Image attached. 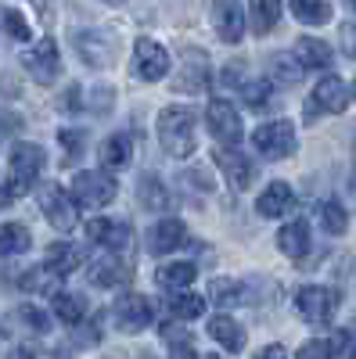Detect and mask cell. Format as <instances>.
I'll return each instance as SVG.
<instances>
[{"mask_svg":"<svg viewBox=\"0 0 356 359\" xmlns=\"http://www.w3.org/2000/svg\"><path fill=\"white\" fill-rule=\"evenodd\" d=\"M349 86L338 79V76H324L317 86H313V94L306 101V118H317V115H342L345 104H349Z\"/></svg>","mask_w":356,"mask_h":359,"instance_id":"7c38bea8","label":"cell"},{"mask_svg":"<svg viewBox=\"0 0 356 359\" xmlns=\"http://www.w3.org/2000/svg\"><path fill=\"white\" fill-rule=\"evenodd\" d=\"M86 277H91L94 287H123L133 280V266L126 259H119V255H101L91 262V269H86Z\"/></svg>","mask_w":356,"mask_h":359,"instance_id":"2e32d148","label":"cell"},{"mask_svg":"<svg viewBox=\"0 0 356 359\" xmlns=\"http://www.w3.org/2000/svg\"><path fill=\"white\" fill-rule=\"evenodd\" d=\"M291 15L299 18L303 25H324V22H331L335 8H331V4H320V0H295Z\"/></svg>","mask_w":356,"mask_h":359,"instance_id":"836d02e7","label":"cell"},{"mask_svg":"<svg viewBox=\"0 0 356 359\" xmlns=\"http://www.w3.org/2000/svg\"><path fill=\"white\" fill-rule=\"evenodd\" d=\"M83 108L94 115H108L115 108V86L112 83H91L83 86Z\"/></svg>","mask_w":356,"mask_h":359,"instance_id":"d6a6232c","label":"cell"},{"mask_svg":"<svg viewBox=\"0 0 356 359\" xmlns=\"http://www.w3.org/2000/svg\"><path fill=\"white\" fill-rule=\"evenodd\" d=\"M86 237H91L94 245H101L108 255H119L123 248H130V241H133L130 226H126L123 219H112V216L91 219V223H86Z\"/></svg>","mask_w":356,"mask_h":359,"instance_id":"5bb4252c","label":"cell"},{"mask_svg":"<svg viewBox=\"0 0 356 359\" xmlns=\"http://www.w3.org/2000/svg\"><path fill=\"white\" fill-rule=\"evenodd\" d=\"M22 65H25V72L33 76L40 86H51V83H58V76H62V54H58V43H54L51 36L37 40L33 47L25 50Z\"/></svg>","mask_w":356,"mask_h":359,"instance_id":"8fae6325","label":"cell"},{"mask_svg":"<svg viewBox=\"0 0 356 359\" xmlns=\"http://www.w3.org/2000/svg\"><path fill=\"white\" fill-rule=\"evenodd\" d=\"M79 266H83V248L72 245V241H54L47 248V255H44V269H47V273H54L58 280L76 273Z\"/></svg>","mask_w":356,"mask_h":359,"instance_id":"ffe728a7","label":"cell"},{"mask_svg":"<svg viewBox=\"0 0 356 359\" xmlns=\"http://www.w3.org/2000/svg\"><path fill=\"white\" fill-rule=\"evenodd\" d=\"M213 25H216V36H220L223 43H242L245 25H249L245 8L234 4V0H223V4L213 8Z\"/></svg>","mask_w":356,"mask_h":359,"instance_id":"ac0fdd59","label":"cell"},{"mask_svg":"<svg viewBox=\"0 0 356 359\" xmlns=\"http://www.w3.org/2000/svg\"><path fill=\"white\" fill-rule=\"evenodd\" d=\"M291 208H295V191L284 184V180H274V184L266 187L259 194V201H256V212L263 219H281V216L291 212Z\"/></svg>","mask_w":356,"mask_h":359,"instance_id":"d6986e66","label":"cell"},{"mask_svg":"<svg viewBox=\"0 0 356 359\" xmlns=\"http://www.w3.org/2000/svg\"><path fill=\"white\" fill-rule=\"evenodd\" d=\"M58 140H62L65 162H72V158H79L86 151V130H62V133H58Z\"/></svg>","mask_w":356,"mask_h":359,"instance_id":"ab89813d","label":"cell"},{"mask_svg":"<svg viewBox=\"0 0 356 359\" xmlns=\"http://www.w3.org/2000/svg\"><path fill=\"white\" fill-rule=\"evenodd\" d=\"M112 320H115V327L123 334H140V331L152 327L155 313H152V302H147L144 294L126 291V294H119V302L112 306Z\"/></svg>","mask_w":356,"mask_h":359,"instance_id":"9c48e42d","label":"cell"},{"mask_svg":"<svg viewBox=\"0 0 356 359\" xmlns=\"http://www.w3.org/2000/svg\"><path fill=\"white\" fill-rule=\"evenodd\" d=\"M349 94H352V97H356V79H352V86H349Z\"/></svg>","mask_w":356,"mask_h":359,"instance_id":"816d5d0a","label":"cell"},{"mask_svg":"<svg viewBox=\"0 0 356 359\" xmlns=\"http://www.w3.org/2000/svg\"><path fill=\"white\" fill-rule=\"evenodd\" d=\"M252 359H288V352H284V345H266V348H259Z\"/></svg>","mask_w":356,"mask_h":359,"instance_id":"7dc6e473","label":"cell"},{"mask_svg":"<svg viewBox=\"0 0 356 359\" xmlns=\"http://www.w3.org/2000/svg\"><path fill=\"white\" fill-rule=\"evenodd\" d=\"M349 8H352V11H356V0H352V4H349Z\"/></svg>","mask_w":356,"mask_h":359,"instance_id":"db71d44e","label":"cell"},{"mask_svg":"<svg viewBox=\"0 0 356 359\" xmlns=\"http://www.w3.org/2000/svg\"><path fill=\"white\" fill-rule=\"evenodd\" d=\"M342 50H345V57H352V62H356V22H345L342 25Z\"/></svg>","mask_w":356,"mask_h":359,"instance_id":"f6af8a7d","label":"cell"},{"mask_svg":"<svg viewBox=\"0 0 356 359\" xmlns=\"http://www.w3.org/2000/svg\"><path fill=\"white\" fill-rule=\"evenodd\" d=\"M220 79H223L227 86H234V90H245V86H249V65H245V62H230V65L220 72Z\"/></svg>","mask_w":356,"mask_h":359,"instance_id":"b9f144b4","label":"cell"},{"mask_svg":"<svg viewBox=\"0 0 356 359\" xmlns=\"http://www.w3.org/2000/svg\"><path fill=\"white\" fill-rule=\"evenodd\" d=\"M0 18H4V29H8V36H11V40L25 43L29 36H33V29H29V22H25V15H22V11L4 8V11H0Z\"/></svg>","mask_w":356,"mask_h":359,"instance_id":"74e56055","label":"cell"},{"mask_svg":"<svg viewBox=\"0 0 356 359\" xmlns=\"http://www.w3.org/2000/svg\"><path fill=\"white\" fill-rule=\"evenodd\" d=\"M338 302H342L338 287L306 284V287L295 291V306H299L303 320H310V323H328V320H331V313L338 309Z\"/></svg>","mask_w":356,"mask_h":359,"instance_id":"30bf717a","label":"cell"},{"mask_svg":"<svg viewBox=\"0 0 356 359\" xmlns=\"http://www.w3.org/2000/svg\"><path fill=\"white\" fill-rule=\"evenodd\" d=\"M270 94H274V83H270V79H252V83L242 90V97H245L249 108H266Z\"/></svg>","mask_w":356,"mask_h":359,"instance_id":"f35d334b","label":"cell"},{"mask_svg":"<svg viewBox=\"0 0 356 359\" xmlns=\"http://www.w3.org/2000/svg\"><path fill=\"white\" fill-rule=\"evenodd\" d=\"M295 359H331V345L320 341V338H313V341H306L299 352H295Z\"/></svg>","mask_w":356,"mask_h":359,"instance_id":"7bdbcfd3","label":"cell"},{"mask_svg":"<svg viewBox=\"0 0 356 359\" xmlns=\"http://www.w3.org/2000/svg\"><path fill=\"white\" fill-rule=\"evenodd\" d=\"M291 54H295V62H299L306 72H310V69H331V62H335L331 47L324 43V40H317V36H299Z\"/></svg>","mask_w":356,"mask_h":359,"instance_id":"44dd1931","label":"cell"},{"mask_svg":"<svg viewBox=\"0 0 356 359\" xmlns=\"http://www.w3.org/2000/svg\"><path fill=\"white\" fill-rule=\"evenodd\" d=\"M213 83V65H209V54H205L202 47H187L184 57H180V69L173 72V86L176 94H202L205 86Z\"/></svg>","mask_w":356,"mask_h":359,"instance_id":"5b68a950","label":"cell"},{"mask_svg":"<svg viewBox=\"0 0 356 359\" xmlns=\"http://www.w3.org/2000/svg\"><path fill=\"white\" fill-rule=\"evenodd\" d=\"M72 201L79 208H105L115 201L119 194V184H115V176L112 172H101V169H79L72 176Z\"/></svg>","mask_w":356,"mask_h":359,"instance_id":"3957f363","label":"cell"},{"mask_svg":"<svg viewBox=\"0 0 356 359\" xmlns=\"http://www.w3.org/2000/svg\"><path fill=\"white\" fill-rule=\"evenodd\" d=\"M137 198H140V205L147 208V212H162V208H169V187L155 172H144L137 180Z\"/></svg>","mask_w":356,"mask_h":359,"instance_id":"d4e9b609","label":"cell"},{"mask_svg":"<svg viewBox=\"0 0 356 359\" xmlns=\"http://www.w3.org/2000/svg\"><path fill=\"white\" fill-rule=\"evenodd\" d=\"M54 316L65 327H79L86 320V298L76 291H58L54 294Z\"/></svg>","mask_w":356,"mask_h":359,"instance_id":"f1b7e54d","label":"cell"},{"mask_svg":"<svg viewBox=\"0 0 356 359\" xmlns=\"http://www.w3.org/2000/svg\"><path fill=\"white\" fill-rule=\"evenodd\" d=\"M98 341H101V331H98V323L83 320L79 327H72V345H76V348H94Z\"/></svg>","mask_w":356,"mask_h":359,"instance_id":"60d3db41","label":"cell"},{"mask_svg":"<svg viewBox=\"0 0 356 359\" xmlns=\"http://www.w3.org/2000/svg\"><path fill=\"white\" fill-rule=\"evenodd\" d=\"M18 130H22V118H18V115H11V111H0V147H4Z\"/></svg>","mask_w":356,"mask_h":359,"instance_id":"ee69618b","label":"cell"},{"mask_svg":"<svg viewBox=\"0 0 356 359\" xmlns=\"http://www.w3.org/2000/svg\"><path fill=\"white\" fill-rule=\"evenodd\" d=\"M209 298H213L220 309H234V306H242L245 298H249V291H245L242 280H234V277H216L209 284Z\"/></svg>","mask_w":356,"mask_h":359,"instance_id":"1f68e13d","label":"cell"},{"mask_svg":"<svg viewBox=\"0 0 356 359\" xmlns=\"http://www.w3.org/2000/svg\"><path fill=\"white\" fill-rule=\"evenodd\" d=\"M72 47H76V54L91 69H105V65H112L119 57V36L112 33V29H98V25L76 29V33H72Z\"/></svg>","mask_w":356,"mask_h":359,"instance_id":"277c9868","label":"cell"},{"mask_svg":"<svg viewBox=\"0 0 356 359\" xmlns=\"http://www.w3.org/2000/svg\"><path fill=\"white\" fill-rule=\"evenodd\" d=\"M40 212L47 216V223L54 230H65V233L76 230V223H79V205L72 201V194L65 187H58V184L40 187Z\"/></svg>","mask_w":356,"mask_h":359,"instance_id":"ba28073f","label":"cell"},{"mask_svg":"<svg viewBox=\"0 0 356 359\" xmlns=\"http://www.w3.org/2000/svg\"><path fill=\"white\" fill-rule=\"evenodd\" d=\"M270 76H274L277 83L291 86V83H299V79L306 76V69L295 62V54H270Z\"/></svg>","mask_w":356,"mask_h":359,"instance_id":"e575fe53","label":"cell"},{"mask_svg":"<svg viewBox=\"0 0 356 359\" xmlns=\"http://www.w3.org/2000/svg\"><path fill=\"white\" fill-rule=\"evenodd\" d=\"M8 359H37V355H33V348L18 345V348H11V352H8Z\"/></svg>","mask_w":356,"mask_h":359,"instance_id":"c3c4849f","label":"cell"},{"mask_svg":"<svg viewBox=\"0 0 356 359\" xmlns=\"http://www.w3.org/2000/svg\"><path fill=\"white\" fill-rule=\"evenodd\" d=\"M169 359H202V355L191 348V341H184V345H169Z\"/></svg>","mask_w":356,"mask_h":359,"instance_id":"bcb514c9","label":"cell"},{"mask_svg":"<svg viewBox=\"0 0 356 359\" xmlns=\"http://www.w3.org/2000/svg\"><path fill=\"white\" fill-rule=\"evenodd\" d=\"M281 4L277 0H256V4H249V25H252V33L256 36H266L270 29H277V22H281Z\"/></svg>","mask_w":356,"mask_h":359,"instance_id":"83f0119b","label":"cell"},{"mask_svg":"<svg viewBox=\"0 0 356 359\" xmlns=\"http://www.w3.org/2000/svg\"><path fill=\"white\" fill-rule=\"evenodd\" d=\"M0 341H4V323H0Z\"/></svg>","mask_w":356,"mask_h":359,"instance_id":"f5cc1de1","label":"cell"},{"mask_svg":"<svg viewBox=\"0 0 356 359\" xmlns=\"http://www.w3.org/2000/svg\"><path fill=\"white\" fill-rule=\"evenodd\" d=\"M159 144L173 158H191L198 147V118L184 104H169L159 111Z\"/></svg>","mask_w":356,"mask_h":359,"instance_id":"6da1fadb","label":"cell"},{"mask_svg":"<svg viewBox=\"0 0 356 359\" xmlns=\"http://www.w3.org/2000/svg\"><path fill=\"white\" fill-rule=\"evenodd\" d=\"M18 284H22V291H37V294H58V277H54V273H47L44 266H40V269H29V273H25Z\"/></svg>","mask_w":356,"mask_h":359,"instance_id":"d590c367","label":"cell"},{"mask_svg":"<svg viewBox=\"0 0 356 359\" xmlns=\"http://www.w3.org/2000/svg\"><path fill=\"white\" fill-rule=\"evenodd\" d=\"M216 162H220V172L227 176V184L237 194L256 184V165L249 162V155L237 151V147H216Z\"/></svg>","mask_w":356,"mask_h":359,"instance_id":"9a60e30c","label":"cell"},{"mask_svg":"<svg viewBox=\"0 0 356 359\" xmlns=\"http://www.w3.org/2000/svg\"><path fill=\"white\" fill-rule=\"evenodd\" d=\"M187 241V226H184V219H159L152 230H147V237H144V248L152 252V255H169V252H176Z\"/></svg>","mask_w":356,"mask_h":359,"instance_id":"e0dca14e","label":"cell"},{"mask_svg":"<svg viewBox=\"0 0 356 359\" xmlns=\"http://www.w3.org/2000/svg\"><path fill=\"white\" fill-rule=\"evenodd\" d=\"M209 338H213L223 352H242V348H245V327L237 323L234 316L220 313V316L209 320Z\"/></svg>","mask_w":356,"mask_h":359,"instance_id":"7402d4cb","label":"cell"},{"mask_svg":"<svg viewBox=\"0 0 356 359\" xmlns=\"http://www.w3.org/2000/svg\"><path fill=\"white\" fill-rule=\"evenodd\" d=\"M166 313L176 320V323H191L198 316H205V298L195 294V291H180V294H169L166 302Z\"/></svg>","mask_w":356,"mask_h":359,"instance_id":"4316f807","label":"cell"},{"mask_svg":"<svg viewBox=\"0 0 356 359\" xmlns=\"http://www.w3.org/2000/svg\"><path fill=\"white\" fill-rule=\"evenodd\" d=\"M205 126H209L213 140L220 147H234L245 140V126H242V115L227 97H213L209 108H205Z\"/></svg>","mask_w":356,"mask_h":359,"instance_id":"8992f818","label":"cell"},{"mask_svg":"<svg viewBox=\"0 0 356 359\" xmlns=\"http://www.w3.org/2000/svg\"><path fill=\"white\" fill-rule=\"evenodd\" d=\"M44 165H47V151L40 144H33V140H18L15 147H11V158H8V194L11 198H22V194H29L33 191V184L40 180V172H44Z\"/></svg>","mask_w":356,"mask_h":359,"instance_id":"7a4b0ae2","label":"cell"},{"mask_svg":"<svg viewBox=\"0 0 356 359\" xmlns=\"http://www.w3.org/2000/svg\"><path fill=\"white\" fill-rule=\"evenodd\" d=\"M198 277V269L195 262H169V266H159V273H155V284L166 287L169 294H180L184 287H191Z\"/></svg>","mask_w":356,"mask_h":359,"instance_id":"cb8c5ba5","label":"cell"},{"mask_svg":"<svg viewBox=\"0 0 356 359\" xmlns=\"http://www.w3.org/2000/svg\"><path fill=\"white\" fill-rule=\"evenodd\" d=\"M277 248H281V255H288V259H295V262H303L306 252H310V226H306L303 219H295V223L281 226V230H277Z\"/></svg>","mask_w":356,"mask_h":359,"instance_id":"603a6c76","label":"cell"},{"mask_svg":"<svg viewBox=\"0 0 356 359\" xmlns=\"http://www.w3.org/2000/svg\"><path fill=\"white\" fill-rule=\"evenodd\" d=\"M252 147L270 158V162H281L295 151V126L288 123V118H274V123H263L256 133H252Z\"/></svg>","mask_w":356,"mask_h":359,"instance_id":"52a82bcc","label":"cell"},{"mask_svg":"<svg viewBox=\"0 0 356 359\" xmlns=\"http://www.w3.org/2000/svg\"><path fill=\"white\" fill-rule=\"evenodd\" d=\"M205 359H220V355H205Z\"/></svg>","mask_w":356,"mask_h":359,"instance_id":"11a10c76","label":"cell"},{"mask_svg":"<svg viewBox=\"0 0 356 359\" xmlns=\"http://www.w3.org/2000/svg\"><path fill=\"white\" fill-rule=\"evenodd\" d=\"M349 191H352V201H356V169H352V180H349Z\"/></svg>","mask_w":356,"mask_h":359,"instance_id":"f907efd6","label":"cell"},{"mask_svg":"<svg viewBox=\"0 0 356 359\" xmlns=\"http://www.w3.org/2000/svg\"><path fill=\"white\" fill-rule=\"evenodd\" d=\"M29 331H37V334H47L51 331V316H47V309H40V306H18V313H15Z\"/></svg>","mask_w":356,"mask_h":359,"instance_id":"8d00e7d4","label":"cell"},{"mask_svg":"<svg viewBox=\"0 0 356 359\" xmlns=\"http://www.w3.org/2000/svg\"><path fill=\"white\" fill-rule=\"evenodd\" d=\"M29 248H33V233H29L22 223H0V259L25 255Z\"/></svg>","mask_w":356,"mask_h":359,"instance_id":"f546056e","label":"cell"},{"mask_svg":"<svg viewBox=\"0 0 356 359\" xmlns=\"http://www.w3.org/2000/svg\"><path fill=\"white\" fill-rule=\"evenodd\" d=\"M133 72L144 79V83H159L169 76V50L159 43V40H137L133 47Z\"/></svg>","mask_w":356,"mask_h":359,"instance_id":"4fadbf2b","label":"cell"},{"mask_svg":"<svg viewBox=\"0 0 356 359\" xmlns=\"http://www.w3.org/2000/svg\"><path fill=\"white\" fill-rule=\"evenodd\" d=\"M133 158V137L130 133H112L101 144V165L105 169H123Z\"/></svg>","mask_w":356,"mask_h":359,"instance_id":"484cf974","label":"cell"},{"mask_svg":"<svg viewBox=\"0 0 356 359\" xmlns=\"http://www.w3.org/2000/svg\"><path fill=\"white\" fill-rule=\"evenodd\" d=\"M317 223L328 230L331 237H342V233L349 230V212H345V205L335 201V198H324V201L317 205Z\"/></svg>","mask_w":356,"mask_h":359,"instance_id":"4dcf8cb0","label":"cell"},{"mask_svg":"<svg viewBox=\"0 0 356 359\" xmlns=\"http://www.w3.org/2000/svg\"><path fill=\"white\" fill-rule=\"evenodd\" d=\"M11 201H15V198H11V194H8V187H4V184H0V208H8V205H11Z\"/></svg>","mask_w":356,"mask_h":359,"instance_id":"681fc988","label":"cell"}]
</instances>
